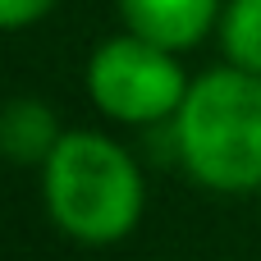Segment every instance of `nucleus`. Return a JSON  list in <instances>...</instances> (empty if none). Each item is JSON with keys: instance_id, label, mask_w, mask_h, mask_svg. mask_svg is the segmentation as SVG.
Segmentation results:
<instances>
[{"instance_id": "obj_1", "label": "nucleus", "mask_w": 261, "mask_h": 261, "mask_svg": "<svg viewBox=\"0 0 261 261\" xmlns=\"http://www.w3.org/2000/svg\"><path fill=\"white\" fill-rule=\"evenodd\" d=\"M46 211L60 234L87 248L128 239L147 211V184L138 161L106 133L73 128L55 142L41 165Z\"/></svg>"}, {"instance_id": "obj_2", "label": "nucleus", "mask_w": 261, "mask_h": 261, "mask_svg": "<svg viewBox=\"0 0 261 261\" xmlns=\"http://www.w3.org/2000/svg\"><path fill=\"white\" fill-rule=\"evenodd\" d=\"M174 142L188 174L211 193L261 188V73L225 64L188 83L174 115Z\"/></svg>"}, {"instance_id": "obj_3", "label": "nucleus", "mask_w": 261, "mask_h": 261, "mask_svg": "<svg viewBox=\"0 0 261 261\" xmlns=\"http://www.w3.org/2000/svg\"><path fill=\"white\" fill-rule=\"evenodd\" d=\"M87 96L106 119L119 124H161L174 119L188 96V73L179 55L138 32L110 37L87 60Z\"/></svg>"}, {"instance_id": "obj_4", "label": "nucleus", "mask_w": 261, "mask_h": 261, "mask_svg": "<svg viewBox=\"0 0 261 261\" xmlns=\"http://www.w3.org/2000/svg\"><path fill=\"white\" fill-rule=\"evenodd\" d=\"M119 14L128 32L161 41L170 50H188L211 28H220L225 5L220 0H119Z\"/></svg>"}, {"instance_id": "obj_5", "label": "nucleus", "mask_w": 261, "mask_h": 261, "mask_svg": "<svg viewBox=\"0 0 261 261\" xmlns=\"http://www.w3.org/2000/svg\"><path fill=\"white\" fill-rule=\"evenodd\" d=\"M60 124L50 115L46 101L37 96H14L5 106V119H0V147L14 165H46V156L55 151L60 142Z\"/></svg>"}, {"instance_id": "obj_6", "label": "nucleus", "mask_w": 261, "mask_h": 261, "mask_svg": "<svg viewBox=\"0 0 261 261\" xmlns=\"http://www.w3.org/2000/svg\"><path fill=\"white\" fill-rule=\"evenodd\" d=\"M220 46L229 64L261 73V0H225Z\"/></svg>"}, {"instance_id": "obj_7", "label": "nucleus", "mask_w": 261, "mask_h": 261, "mask_svg": "<svg viewBox=\"0 0 261 261\" xmlns=\"http://www.w3.org/2000/svg\"><path fill=\"white\" fill-rule=\"evenodd\" d=\"M55 5H60V0H0V23H5L9 32H18V28L41 23Z\"/></svg>"}]
</instances>
